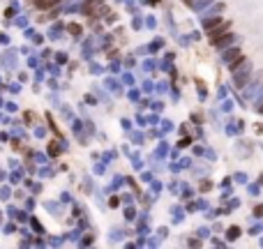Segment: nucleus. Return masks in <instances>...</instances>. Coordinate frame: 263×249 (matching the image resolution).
<instances>
[{"instance_id": "obj_1", "label": "nucleus", "mask_w": 263, "mask_h": 249, "mask_svg": "<svg viewBox=\"0 0 263 249\" xmlns=\"http://www.w3.org/2000/svg\"><path fill=\"white\" fill-rule=\"evenodd\" d=\"M228 28H231V23H228V21H222V23L219 25H215L213 30H208V35H210V42H217L219 37H224V35H228Z\"/></svg>"}, {"instance_id": "obj_2", "label": "nucleus", "mask_w": 263, "mask_h": 249, "mask_svg": "<svg viewBox=\"0 0 263 249\" xmlns=\"http://www.w3.org/2000/svg\"><path fill=\"white\" fill-rule=\"evenodd\" d=\"M60 0H35V5L37 7H53V5H58Z\"/></svg>"}]
</instances>
